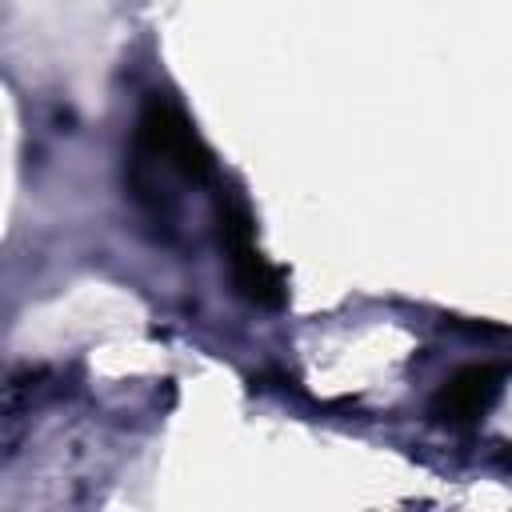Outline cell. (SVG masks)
<instances>
[{"mask_svg": "<svg viewBox=\"0 0 512 512\" xmlns=\"http://www.w3.org/2000/svg\"><path fill=\"white\" fill-rule=\"evenodd\" d=\"M160 176H180L188 184H208L216 176V160H212V148L192 128V120L184 116V108L172 96L152 92L140 108L136 136H132L128 192L156 220H168V196L160 192Z\"/></svg>", "mask_w": 512, "mask_h": 512, "instance_id": "obj_1", "label": "cell"}, {"mask_svg": "<svg viewBox=\"0 0 512 512\" xmlns=\"http://www.w3.org/2000/svg\"><path fill=\"white\" fill-rule=\"evenodd\" d=\"M216 244L228 260V276H232V288L256 304V308H284L288 300V280L284 272L260 252L256 244V220L248 212V200L236 192V188H216Z\"/></svg>", "mask_w": 512, "mask_h": 512, "instance_id": "obj_2", "label": "cell"}, {"mask_svg": "<svg viewBox=\"0 0 512 512\" xmlns=\"http://www.w3.org/2000/svg\"><path fill=\"white\" fill-rule=\"evenodd\" d=\"M504 376H508L504 364H464V368H456L440 384V392L432 396V416L440 424H456V428L476 424L496 404V396L504 388Z\"/></svg>", "mask_w": 512, "mask_h": 512, "instance_id": "obj_3", "label": "cell"}, {"mask_svg": "<svg viewBox=\"0 0 512 512\" xmlns=\"http://www.w3.org/2000/svg\"><path fill=\"white\" fill-rule=\"evenodd\" d=\"M500 448H504V464L512 468V444H500Z\"/></svg>", "mask_w": 512, "mask_h": 512, "instance_id": "obj_4", "label": "cell"}]
</instances>
